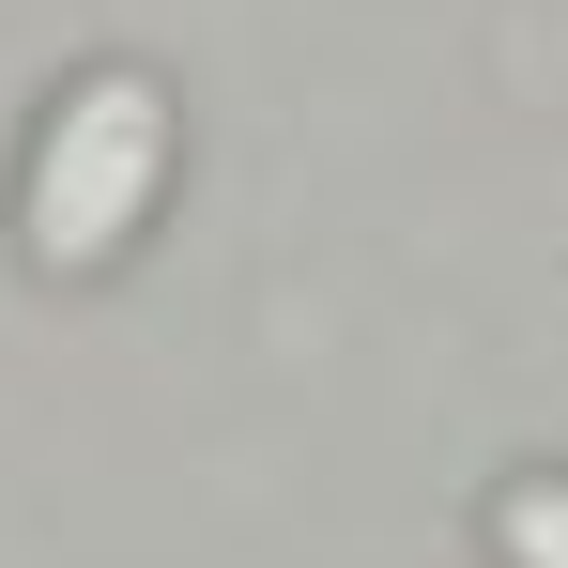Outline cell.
<instances>
[{
  "mask_svg": "<svg viewBox=\"0 0 568 568\" xmlns=\"http://www.w3.org/2000/svg\"><path fill=\"white\" fill-rule=\"evenodd\" d=\"M185 170V108L154 62H78L62 93L31 108V154H16V262L47 292H93L139 262L154 200Z\"/></svg>",
  "mask_w": 568,
  "mask_h": 568,
  "instance_id": "6da1fadb",
  "label": "cell"
},
{
  "mask_svg": "<svg viewBox=\"0 0 568 568\" xmlns=\"http://www.w3.org/2000/svg\"><path fill=\"white\" fill-rule=\"evenodd\" d=\"M491 568H568V476H507L491 491Z\"/></svg>",
  "mask_w": 568,
  "mask_h": 568,
  "instance_id": "7a4b0ae2",
  "label": "cell"
}]
</instances>
